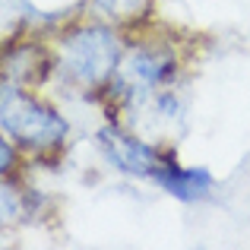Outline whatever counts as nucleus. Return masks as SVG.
Returning <instances> with one entry per match:
<instances>
[{
    "label": "nucleus",
    "mask_w": 250,
    "mask_h": 250,
    "mask_svg": "<svg viewBox=\"0 0 250 250\" xmlns=\"http://www.w3.org/2000/svg\"><path fill=\"white\" fill-rule=\"evenodd\" d=\"M0 130L29 165L61 162L76 136L70 111L51 92L16 83H0Z\"/></svg>",
    "instance_id": "7ed1b4c3"
},
{
    "label": "nucleus",
    "mask_w": 250,
    "mask_h": 250,
    "mask_svg": "<svg viewBox=\"0 0 250 250\" xmlns=\"http://www.w3.org/2000/svg\"><path fill=\"white\" fill-rule=\"evenodd\" d=\"M108 117L121 121L124 127L136 130L152 143L174 146L187 127V95H184V85H171V89H159L133 102H124Z\"/></svg>",
    "instance_id": "39448f33"
},
{
    "label": "nucleus",
    "mask_w": 250,
    "mask_h": 250,
    "mask_svg": "<svg viewBox=\"0 0 250 250\" xmlns=\"http://www.w3.org/2000/svg\"><path fill=\"white\" fill-rule=\"evenodd\" d=\"M92 146H95L98 159L111 171H117L124 177H133V181H152L159 165L174 149V146H162V143L146 140V136L124 127L114 117H102L98 121V127L92 130Z\"/></svg>",
    "instance_id": "20e7f679"
},
{
    "label": "nucleus",
    "mask_w": 250,
    "mask_h": 250,
    "mask_svg": "<svg viewBox=\"0 0 250 250\" xmlns=\"http://www.w3.org/2000/svg\"><path fill=\"white\" fill-rule=\"evenodd\" d=\"M80 10L124 32H133L159 16V0H80Z\"/></svg>",
    "instance_id": "1a4fd4ad"
},
{
    "label": "nucleus",
    "mask_w": 250,
    "mask_h": 250,
    "mask_svg": "<svg viewBox=\"0 0 250 250\" xmlns=\"http://www.w3.org/2000/svg\"><path fill=\"white\" fill-rule=\"evenodd\" d=\"M51 215L44 190L32 187L22 174H0V234L19 231L25 225H42Z\"/></svg>",
    "instance_id": "6e6552de"
},
{
    "label": "nucleus",
    "mask_w": 250,
    "mask_h": 250,
    "mask_svg": "<svg viewBox=\"0 0 250 250\" xmlns=\"http://www.w3.org/2000/svg\"><path fill=\"white\" fill-rule=\"evenodd\" d=\"M0 83L44 89L51 85V48L44 29H29L0 48Z\"/></svg>",
    "instance_id": "423d86ee"
},
{
    "label": "nucleus",
    "mask_w": 250,
    "mask_h": 250,
    "mask_svg": "<svg viewBox=\"0 0 250 250\" xmlns=\"http://www.w3.org/2000/svg\"><path fill=\"white\" fill-rule=\"evenodd\" d=\"M51 48V85L48 92H70L73 102H102L124 57L127 32L95 19L83 10L67 13L44 29ZM102 108V104H98ZM104 117V114H102Z\"/></svg>",
    "instance_id": "f257e3e1"
},
{
    "label": "nucleus",
    "mask_w": 250,
    "mask_h": 250,
    "mask_svg": "<svg viewBox=\"0 0 250 250\" xmlns=\"http://www.w3.org/2000/svg\"><path fill=\"white\" fill-rule=\"evenodd\" d=\"M152 187H159L165 196L184 203V206H196V203H209L219 193V177L212 168L206 165H184L177 159V152L171 149L168 159L159 165V171L152 174Z\"/></svg>",
    "instance_id": "0eeeda50"
},
{
    "label": "nucleus",
    "mask_w": 250,
    "mask_h": 250,
    "mask_svg": "<svg viewBox=\"0 0 250 250\" xmlns=\"http://www.w3.org/2000/svg\"><path fill=\"white\" fill-rule=\"evenodd\" d=\"M193 61H196V38L171 29L159 16L140 29L127 32L121 67L98 102L102 114L108 117L124 102H133V98L149 95V92L184 85Z\"/></svg>",
    "instance_id": "f03ea898"
},
{
    "label": "nucleus",
    "mask_w": 250,
    "mask_h": 250,
    "mask_svg": "<svg viewBox=\"0 0 250 250\" xmlns=\"http://www.w3.org/2000/svg\"><path fill=\"white\" fill-rule=\"evenodd\" d=\"M29 29H48L32 0H0V48Z\"/></svg>",
    "instance_id": "9d476101"
},
{
    "label": "nucleus",
    "mask_w": 250,
    "mask_h": 250,
    "mask_svg": "<svg viewBox=\"0 0 250 250\" xmlns=\"http://www.w3.org/2000/svg\"><path fill=\"white\" fill-rule=\"evenodd\" d=\"M25 168H29L25 155L19 152L16 143L0 130V174H25Z\"/></svg>",
    "instance_id": "9b49d317"
}]
</instances>
